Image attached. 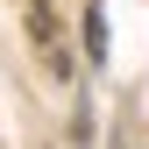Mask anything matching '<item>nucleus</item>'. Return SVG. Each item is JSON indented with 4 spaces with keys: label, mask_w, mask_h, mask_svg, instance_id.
Masks as SVG:
<instances>
[{
    "label": "nucleus",
    "mask_w": 149,
    "mask_h": 149,
    "mask_svg": "<svg viewBox=\"0 0 149 149\" xmlns=\"http://www.w3.org/2000/svg\"><path fill=\"white\" fill-rule=\"evenodd\" d=\"M85 50H92V57H107V14H100V0L85 7Z\"/></svg>",
    "instance_id": "f257e3e1"
}]
</instances>
